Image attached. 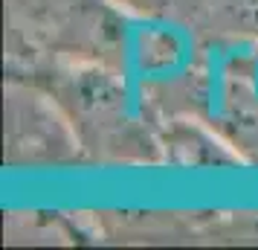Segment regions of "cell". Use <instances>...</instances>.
<instances>
[{"label":"cell","mask_w":258,"mask_h":250,"mask_svg":"<svg viewBox=\"0 0 258 250\" xmlns=\"http://www.w3.org/2000/svg\"><path fill=\"white\" fill-rule=\"evenodd\" d=\"M232 9L249 32H258V0H232Z\"/></svg>","instance_id":"1"}]
</instances>
